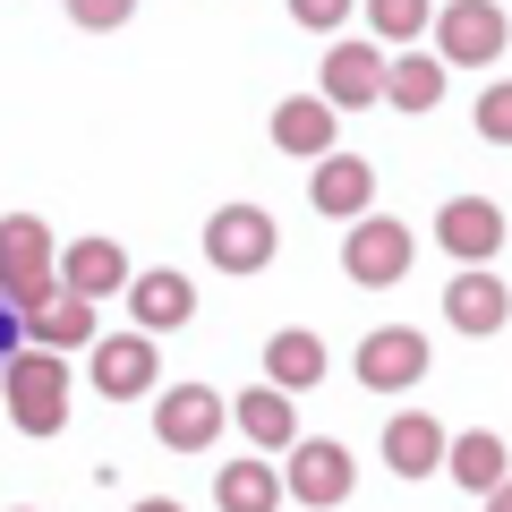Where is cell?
Instances as JSON below:
<instances>
[{
	"mask_svg": "<svg viewBox=\"0 0 512 512\" xmlns=\"http://www.w3.org/2000/svg\"><path fill=\"white\" fill-rule=\"evenodd\" d=\"M427 376V333L419 325H376L359 342V384L367 393H410Z\"/></svg>",
	"mask_w": 512,
	"mask_h": 512,
	"instance_id": "obj_9",
	"label": "cell"
},
{
	"mask_svg": "<svg viewBox=\"0 0 512 512\" xmlns=\"http://www.w3.org/2000/svg\"><path fill=\"white\" fill-rule=\"evenodd\" d=\"M333 137H342V111L316 103V94H291V103H274V146L282 154H333Z\"/></svg>",
	"mask_w": 512,
	"mask_h": 512,
	"instance_id": "obj_18",
	"label": "cell"
},
{
	"mask_svg": "<svg viewBox=\"0 0 512 512\" xmlns=\"http://www.w3.org/2000/svg\"><path fill=\"white\" fill-rule=\"evenodd\" d=\"M384 103H393V111H436V103H444V60H436V52L384 60Z\"/></svg>",
	"mask_w": 512,
	"mask_h": 512,
	"instance_id": "obj_21",
	"label": "cell"
},
{
	"mask_svg": "<svg viewBox=\"0 0 512 512\" xmlns=\"http://www.w3.org/2000/svg\"><path fill=\"white\" fill-rule=\"evenodd\" d=\"M495 512H504V504H495Z\"/></svg>",
	"mask_w": 512,
	"mask_h": 512,
	"instance_id": "obj_30",
	"label": "cell"
},
{
	"mask_svg": "<svg viewBox=\"0 0 512 512\" xmlns=\"http://www.w3.org/2000/svg\"><path fill=\"white\" fill-rule=\"evenodd\" d=\"M43 291H52V231L35 214H9L0 222V299L26 316Z\"/></svg>",
	"mask_w": 512,
	"mask_h": 512,
	"instance_id": "obj_5",
	"label": "cell"
},
{
	"mask_svg": "<svg viewBox=\"0 0 512 512\" xmlns=\"http://www.w3.org/2000/svg\"><path fill=\"white\" fill-rule=\"evenodd\" d=\"M316 103H333V111L384 103V52H376V43H333L325 69H316Z\"/></svg>",
	"mask_w": 512,
	"mask_h": 512,
	"instance_id": "obj_10",
	"label": "cell"
},
{
	"mask_svg": "<svg viewBox=\"0 0 512 512\" xmlns=\"http://www.w3.org/2000/svg\"><path fill=\"white\" fill-rule=\"evenodd\" d=\"M350 9H359V0H291V18L308 26V35H342Z\"/></svg>",
	"mask_w": 512,
	"mask_h": 512,
	"instance_id": "obj_25",
	"label": "cell"
},
{
	"mask_svg": "<svg viewBox=\"0 0 512 512\" xmlns=\"http://www.w3.org/2000/svg\"><path fill=\"white\" fill-rule=\"evenodd\" d=\"M316 214L333 222H359L367 205H376V163H359V154H316V180H308Z\"/></svg>",
	"mask_w": 512,
	"mask_h": 512,
	"instance_id": "obj_13",
	"label": "cell"
},
{
	"mask_svg": "<svg viewBox=\"0 0 512 512\" xmlns=\"http://www.w3.org/2000/svg\"><path fill=\"white\" fill-rule=\"evenodd\" d=\"M504 43H512L504 0H453V9L436 18V60L444 69H495Z\"/></svg>",
	"mask_w": 512,
	"mask_h": 512,
	"instance_id": "obj_4",
	"label": "cell"
},
{
	"mask_svg": "<svg viewBox=\"0 0 512 512\" xmlns=\"http://www.w3.org/2000/svg\"><path fill=\"white\" fill-rule=\"evenodd\" d=\"M325 376V342H316V333H274V342H265V384H274V393H308V384Z\"/></svg>",
	"mask_w": 512,
	"mask_h": 512,
	"instance_id": "obj_22",
	"label": "cell"
},
{
	"mask_svg": "<svg viewBox=\"0 0 512 512\" xmlns=\"http://www.w3.org/2000/svg\"><path fill=\"white\" fill-rule=\"evenodd\" d=\"M9 350H26V316L0 299V359H9Z\"/></svg>",
	"mask_w": 512,
	"mask_h": 512,
	"instance_id": "obj_28",
	"label": "cell"
},
{
	"mask_svg": "<svg viewBox=\"0 0 512 512\" xmlns=\"http://www.w3.org/2000/svg\"><path fill=\"white\" fill-rule=\"evenodd\" d=\"M0 402L18 419V436H60L69 427V359L60 350H9L0 359Z\"/></svg>",
	"mask_w": 512,
	"mask_h": 512,
	"instance_id": "obj_1",
	"label": "cell"
},
{
	"mask_svg": "<svg viewBox=\"0 0 512 512\" xmlns=\"http://www.w3.org/2000/svg\"><path fill=\"white\" fill-rule=\"evenodd\" d=\"M436 470H453V487H470V495H504V478H512V453H504V436H444V461Z\"/></svg>",
	"mask_w": 512,
	"mask_h": 512,
	"instance_id": "obj_17",
	"label": "cell"
},
{
	"mask_svg": "<svg viewBox=\"0 0 512 512\" xmlns=\"http://www.w3.org/2000/svg\"><path fill=\"white\" fill-rule=\"evenodd\" d=\"M214 504L222 512H274L282 504V478L265 470V461H231V470L214 478Z\"/></svg>",
	"mask_w": 512,
	"mask_h": 512,
	"instance_id": "obj_23",
	"label": "cell"
},
{
	"mask_svg": "<svg viewBox=\"0 0 512 512\" xmlns=\"http://www.w3.org/2000/svg\"><path fill=\"white\" fill-rule=\"evenodd\" d=\"M410 265H419V239H410V222L393 214H359L342 239V274L367 282V291H393V282H410Z\"/></svg>",
	"mask_w": 512,
	"mask_h": 512,
	"instance_id": "obj_3",
	"label": "cell"
},
{
	"mask_svg": "<svg viewBox=\"0 0 512 512\" xmlns=\"http://www.w3.org/2000/svg\"><path fill=\"white\" fill-rule=\"evenodd\" d=\"M350 487H359V461H350V444H333V436H299V444H291V470H282V495H299V504L333 512Z\"/></svg>",
	"mask_w": 512,
	"mask_h": 512,
	"instance_id": "obj_6",
	"label": "cell"
},
{
	"mask_svg": "<svg viewBox=\"0 0 512 512\" xmlns=\"http://www.w3.org/2000/svg\"><path fill=\"white\" fill-rule=\"evenodd\" d=\"M436 239L461 256V265H495V256H504V205L495 197H453L436 214Z\"/></svg>",
	"mask_w": 512,
	"mask_h": 512,
	"instance_id": "obj_12",
	"label": "cell"
},
{
	"mask_svg": "<svg viewBox=\"0 0 512 512\" xmlns=\"http://www.w3.org/2000/svg\"><path fill=\"white\" fill-rule=\"evenodd\" d=\"M478 128H487L495 146H504V128H512V94H504V86H495V94H487V103H478Z\"/></svg>",
	"mask_w": 512,
	"mask_h": 512,
	"instance_id": "obj_27",
	"label": "cell"
},
{
	"mask_svg": "<svg viewBox=\"0 0 512 512\" xmlns=\"http://www.w3.org/2000/svg\"><path fill=\"white\" fill-rule=\"evenodd\" d=\"M436 18V0H367V26L384 43H419V26Z\"/></svg>",
	"mask_w": 512,
	"mask_h": 512,
	"instance_id": "obj_24",
	"label": "cell"
},
{
	"mask_svg": "<svg viewBox=\"0 0 512 512\" xmlns=\"http://www.w3.org/2000/svg\"><path fill=\"white\" fill-rule=\"evenodd\" d=\"M128 9H137V0H69V18H77V26H94V35L128 26Z\"/></svg>",
	"mask_w": 512,
	"mask_h": 512,
	"instance_id": "obj_26",
	"label": "cell"
},
{
	"mask_svg": "<svg viewBox=\"0 0 512 512\" xmlns=\"http://www.w3.org/2000/svg\"><path fill=\"white\" fill-rule=\"evenodd\" d=\"M231 419L248 427V444H265V453H291L299 444V410H291V393H274V384H248L231 402Z\"/></svg>",
	"mask_w": 512,
	"mask_h": 512,
	"instance_id": "obj_20",
	"label": "cell"
},
{
	"mask_svg": "<svg viewBox=\"0 0 512 512\" xmlns=\"http://www.w3.org/2000/svg\"><path fill=\"white\" fill-rule=\"evenodd\" d=\"M384 461L402 478H436V461H444V427L427 419V410H393L384 419Z\"/></svg>",
	"mask_w": 512,
	"mask_h": 512,
	"instance_id": "obj_19",
	"label": "cell"
},
{
	"mask_svg": "<svg viewBox=\"0 0 512 512\" xmlns=\"http://www.w3.org/2000/svg\"><path fill=\"white\" fill-rule=\"evenodd\" d=\"M274 256H282V231L265 205H214L205 214V265L214 274H265Z\"/></svg>",
	"mask_w": 512,
	"mask_h": 512,
	"instance_id": "obj_2",
	"label": "cell"
},
{
	"mask_svg": "<svg viewBox=\"0 0 512 512\" xmlns=\"http://www.w3.org/2000/svg\"><path fill=\"white\" fill-rule=\"evenodd\" d=\"M94 333H103V325H94V299L60 291V282L35 299V308H26V342H35V350H60V359H69V350L94 342Z\"/></svg>",
	"mask_w": 512,
	"mask_h": 512,
	"instance_id": "obj_15",
	"label": "cell"
},
{
	"mask_svg": "<svg viewBox=\"0 0 512 512\" xmlns=\"http://www.w3.org/2000/svg\"><path fill=\"white\" fill-rule=\"evenodd\" d=\"M222 419H231V402H222L214 384H171L163 402H154V436H163L171 453H205V444L222 436Z\"/></svg>",
	"mask_w": 512,
	"mask_h": 512,
	"instance_id": "obj_8",
	"label": "cell"
},
{
	"mask_svg": "<svg viewBox=\"0 0 512 512\" xmlns=\"http://www.w3.org/2000/svg\"><path fill=\"white\" fill-rule=\"evenodd\" d=\"M120 291H128V325H137V333H171V325H188V316H197V282L171 274V265L128 274Z\"/></svg>",
	"mask_w": 512,
	"mask_h": 512,
	"instance_id": "obj_11",
	"label": "cell"
},
{
	"mask_svg": "<svg viewBox=\"0 0 512 512\" xmlns=\"http://www.w3.org/2000/svg\"><path fill=\"white\" fill-rule=\"evenodd\" d=\"M444 316H453L470 342H495L504 333V316H512V299H504V274H487V265H470V274H453V291H444Z\"/></svg>",
	"mask_w": 512,
	"mask_h": 512,
	"instance_id": "obj_14",
	"label": "cell"
},
{
	"mask_svg": "<svg viewBox=\"0 0 512 512\" xmlns=\"http://www.w3.org/2000/svg\"><path fill=\"white\" fill-rule=\"evenodd\" d=\"M52 282H60V291H77V299H111L128 282L120 239H77L69 256H52Z\"/></svg>",
	"mask_w": 512,
	"mask_h": 512,
	"instance_id": "obj_16",
	"label": "cell"
},
{
	"mask_svg": "<svg viewBox=\"0 0 512 512\" xmlns=\"http://www.w3.org/2000/svg\"><path fill=\"white\" fill-rule=\"evenodd\" d=\"M128 512H188V504H171V495H146V504H128Z\"/></svg>",
	"mask_w": 512,
	"mask_h": 512,
	"instance_id": "obj_29",
	"label": "cell"
},
{
	"mask_svg": "<svg viewBox=\"0 0 512 512\" xmlns=\"http://www.w3.org/2000/svg\"><path fill=\"white\" fill-rule=\"evenodd\" d=\"M154 384H163V350H154V333H94V393H103V402H137V393H154Z\"/></svg>",
	"mask_w": 512,
	"mask_h": 512,
	"instance_id": "obj_7",
	"label": "cell"
}]
</instances>
